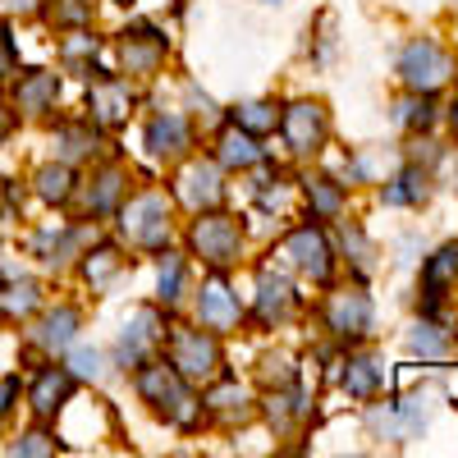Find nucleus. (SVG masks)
<instances>
[{
	"instance_id": "f257e3e1",
	"label": "nucleus",
	"mask_w": 458,
	"mask_h": 458,
	"mask_svg": "<svg viewBox=\"0 0 458 458\" xmlns=\"http://www.w3.org/2000/svg\"><path fill=\"white\" fill-rule=\"evenodd\" d=\"M138 376H133V386H138V394L151 403V412L157 417H165L170 427H179V431H193V427H202V417H207V408H202V399L193 394V386L165 362V358H147L142 367H133Z\"/></svg>"
},
{
	"instance_id": "f03ea898",
	"label": "nucleus",
	"mask_w": 458,
	"mask_h": 458,
	"mask_svg": "<svg viewBox=\"0 0 458 458\" xmlns=\"http://www.w3.org/2000/svg\"><path fill=\"white\" fill-rule=\"evenodd\" d=\"M165 362L188 380V386H211L216 376H225V353L216 330H193V326H174L161 339Z\"/></svg>"
},
{
	"instance_id": "7ed1b4c3",
	"label": "nucleus",
	"mask_w": 458,
	"mask_h": 458,
	"mask_svg": "<svg viewBox=\"0 0 458 458\" xmlns=\"http://www.w3.org/2000/svg\"><path fill=\"white\" fill-rule=\"evenodd\" d=\"M188 248L207 266V271H229L243 257V225L234 216L216 211H198V220L188 225Z\"/></svg>"
},
{
	"instance_id": "20e7f679",
	"label": "nucleus",
	"mask_w": 458,
	"mask_h": 458,
	"mask_svg": "<svg viewBox=\"0 0 458 458\" xmlns=\"http://www.w3.org/2000/svg\"><path fill=\"white\" fill-rule=\"evenodd\" d=\"M120 216V239L147 252H161L170 243V202L161 193H138L129 202L114 207Z\"/></svg>"
},
{
	"instance_id": "39448f33",
	"label": "nucleus",
	"mask_w": 458,
	"mask_h": 458,
	"mask_svg": "<svg viewBox=\"0 0 458 458\" xmlns=\"http://www.w3.org/2000/svg\"><path fill=\"white\" fill-rule=\"evenodd\" d=\"M399 79L408 92H440L454 79V55L436 37H417V42L399 51Z\"/></svg>"
},
{
	"instance_id": "423d86ee",
	"label": "nucleus",
	"mask_w": 458,
	"mask_h": 458,
	"mask_svg": "<svg viewBox=\"0 0 458 458\" xmlns=\"http://www.w3.org/2000/svg\"><path fill=\"white\" fill-rule=\"evenodd\" d=\"M280 257L293 266V271H302L308 280H317V284H330V276H335V248H330V239H326L321 225H298V229H289L284 243H280Z\"/></svg>"
},
{
	"instance_id": "0eeeda50",
	"label": "nucleus",
	"mask_w": 458,
	"mask_h": 458,
	"mask_svg": "<svg viewBox=\"0 0 458 458\" xmlns=\"http://www.w3.org/2000/svg\"><path fill=\"white\" fill-rule=\"evenodd\" d=\"M280 133H284V147L293 157H317L330 138V114L321 101H293V106H280Z\"/></svg>"
},
{
	"instance_id": "6e6552de",
	"label": "nucleus",
	"mask_w": 458,
	"mask_h": 458,
	"mask_svg": "<svg viewBox=\"0 0 458 458\" xmlns=\"http://www.w3.org/2000/svg\"><path fill=\"white\" fill-rule=\"evenodd\" d=\"M376 326V308L362 289H335L326 298V330L344 344H362Z\"/></svg>"
},
{
	"instance_id": "1a4fd4ad",
	"label": "nucleus",
	"mask_w": 458,
	"mask_h": 458,
	"mask_svg": "<svg viewBox=\"0 0 458 458\" xmlns=\"http://www.w3.org/2000/svg\"><path fill=\"white\" fill-rule=\"evenodd\" d=\"M170 55V37L151 23H133L120 32V64L129 79H151Z\"/></svg>"
},
{
	"instance_id": "9d476101",
	"label": "nucleus",
	"mask_w": 458,
	"mask_h": 458,
	"mask_svg": "<svg viewBox=\"0 0 458 458\" xmlns=\"http://www.w3.org/2000/svg\"><path fill=\"white\" fill-rule=\"evenodd\" d=\"M133 88L129 79H120V73H92V88H88V120L97 129H120L129 114H133Z\"/></svg>"
},
{
	"instance_id": "9b49d317",
	"label": "nucleus",
	"mask_w": 458,
	"mask_h": 458,
	"mask_svg": "<svg viewBox=\"0 0 458 458\" xmlns=\"http://www.w3.org/2000/svg\"><path fill=\"white\" fill-rule=\"evenodd\" d=\"M174 198L188 207V211H216L225 202V170L216 161H188L179 174H174Z\"/></svg>"
},
{
	"instance_id": "f8f14e48",
	"label": "nucleus",
	"mask_w": 458,
	"mask_h": 458,
	"mask_svg": "<svg viewBox=\"0 0 458 458\" xmlns=\"http://www.w3.org/2000/svg\"><path fill=\"white\" fill-rule=\"evenodd\" d=\"M161 339H165V317L157 308H138L120 335V344H114V362H120L124 371L129 367H142L151 353L161 349Z\"/></svg>"
},
{
	"instance_id": "ddd939ff",
	"label": "nucleus",
	"mask_w": 458,
	"mask_h": 458,
	"mask_svg": "<svg viewBox=\"0 0 458 458\" xmlns=\"http://www.w3.org/2000/svg\"><path fill=\"white\" fill-rule=\"evenodd\" d=\"M198 321H202L207 330H216V335L234 330V326L243 321V302H239L234 289H229L225 271H211V276H207V284H202V293H198Z\"/></svg>"
},
{
	"instance_id": "4468645a",
	"label": "nucleus",
	"mask_w": 458,
	"mask_h": 458,
	"mask_svg": "<svg viewBox=\"0 0 458 458\" xmlns=\"http://www.w3.org/2000/svg\"><path fill=\"white\" fill-rule=\"evenodd\" d=\"M79 326H83L79 308L60 302V308L37 312V321H32V330H28V344H32V349H42L47 358H55V353H64L69 344L79 339Z\"/></svg>"
},
{
	"instance_id": "2eb2a0df",
	"label": "nucleus",
	"mask_w": 458,
	"mask_h": 458,
	"mask_svg": "<svg viewBox=\"0 0 458 458\" xmlns=\"http://www.w3.org/2000/svg\"><path fill=\"white\" fill-rule=\"evenodd\" d=\"M73 390H79V380L69 376V367H42L32 376V390H28V408L37 422H51V417L73 399Z\"/></svg>"
},
{
	"instance_id": "dca6fc26",
	"label": "nucleus",
	"mask_w": 458,
	"mask_h": 458,
	"mask_svg": "<svg viewBox=\"0 0 458 458\" xmlns=\"http://www.w3.org/2000/svg\"><path fill=\"white\" fill-rule=\"evenodd\" d=\"M458 284V243H445V248H436L431 257H427V266H422V312L427 317H436L440 312V302H445V293Z\"/></svg>"
},
{
	"instance_id": "f3484780",
	"label": "nucleus",
	"mask_w": 458,
	"mask_h": 458,
	"mask_svg": "<svg viewBox=\"0 0 458 458\" xmlns=\"http://www.w3.org/2000/svg\"><path fill=\"white\" fill-rule=\"evenodd\" d=\"M83 243H88V225H47L32 234V257L51 266V271H60L69 257H79Z\"/></svg>"
},
{
	"instance_id": "a211bd4d",
	"label": "nucleus",
	"mask_w": 458,
	"mask_h": 458,
	"mask_svg": "<svg viewBox=\"0 0 458 458\" xmlns=\"http://www.w3.org/2000/svg\"><path fill=\"white\" fill-rule=\"evenodd\" d=\"M147 151L157 161H183L193 151V129H188L183 114H157L147 124Z\"/></svg>"
},
{
	"instance_id": "6ab92c4d",
	"label": "nucleus",
	"mask_w": 458,
	"mask_h": 458,
	"mask_svg": "<svg viewBox=\"0 0 458 458\" xmlns=\"http://www.w3.org/2000/svg\"><path fill=\"white\" fill-rule=\"evenodd\" d=\"M289 308H293V284L276 271V266H261L257 271V321L261 326H276V321H284L289 317Z\"/></svg>"
},
{
	"instance_id": "aec40b11",
	"label": "nucleus",
	"mask_w": 458,
	"mask_h": 458,
	"mask_svg": "<svg viewBox=\"0 0 458 458\" xmlns=\"http://www.w3.org/2000/svg\"><path fill=\"white\" fill-rule=\"evenodd\" d=\"M339 386H344V394H353V399H376L380 390H390V371L371 353H353L349 362H344V371H339Z\"/></svg>"
},
{
	"instance_id": "412c9836",
	"label": "nucleus",
	"mask_w": 458,
	"mask_h": 458,
	"mask_svg": "<svg viewBox=\"0 0 458 458\" xmlns=\"http://www.w3.org/2000/svg\"><path fill=\"white\" fill-rule=\"evenodd\" d=\"M55 97H60V79L51 69H28L14 79V110L19 114H47V110H55Z\"/></svg>"
},
{
	"instance_id": "4be33fe9",
	"label": "nucleus",
	"mask_w": 458,
	"mask_h": 458,
	"mask_svg": "<svg viewBox=\"0 0 458 458\" xmlns=\"http://www.w3.org/2000/svg\"><path fill=\"white\" fill-rule=\"evenodd\" d=\"M261 161H266V151H261V142H257L248 129L229 124V129L216 133V165H220V170H252V165H261Z\"/></svg>"
},
{
	"instance_id": "5701e85b",
	"label": "nucleus",
	"mask_w": 458,
	"mask_h": 458,
	"mask_svg": "<svg viewBox=\"0 0 458 458\" xmlns=\"http://www.w3.org/2000/svg\"><path fill=\"white\" fill-rule=\"evenodd\" d=\"M202 408L211 412V417H229V422H243V417H252V399H248V390L239 386V380H229V376H216L211 386H207V394H202Z\"/></svg>"
},
{
	"instance_id": "b1692460",
	"label": "nucleus",
	"mask_w": 458,
	"mask_h": 458,
	"mask_svg": "<svg viewBox=\"0 0 458 458\" xmlns=\"http://www.w3.org/2000/svg\"><path fill=\"white\" fill-rule=\"evenodd\" d=\"M42 312V284L28 280V276H10L0 284V317L5 321H28Z\"/></svg>"
},
{
	"instance_id": "393cba45",
	"label": "nucleus",
	"mask_w": 458,
	"mask_h": 458,
	"mask_svg": "<svg viewBox=\"0 0 458 458\" xmlns=\"http://www.w3.org/2000/svg\"><path fill=\"white\" fill-rule=\"evenodd\" d=\"M380 198H386V207H422V202L431 198V174L417 165V161H408V165L386 183V193H380Z\"/></svg>"
},
{
	"instance_id": "a878e982",
	"label": "nucleus",
	"mask_w": 458,
	"mask_h": 458,
	"mask_svg": "<svg viewBox=\"0 0 458 458\" xmlns=\"http://www.w3.org/2000/svg\"><path fill=\"white\" fill-rule=\"evenodd\" d=\"M73 188H79V174H73L69 161H51V165H42L32 174V193L42 198L47 207H64L73 198Z\"/></svg>"
},
{
	"instance_id": "bb28decb",
	"label": "nucleus",
	"mask_w": 458,
	"mask_h": 458,
	"mask_svg": "<svg viewBox=\"0 0 458 458\" xmlns=\"http://www.w3.org/2000/svg\"><path fill=\"white\" fill-rule=\"evenodd\" d=\"M124 183H129V174L120 170V165H106V170H97L92 174V188H88V220L92 216H110L114 207L124 202Z\"/></svg>"
},
{
	"instance_id": "cd10ccee",
	"label": "nucleus",
	"mask_w": 458,
	"mask_h": 458,
	"mask_svg": "<svg viewBox=\"0 0 458 458\" xmlns=\"http://www.w3.org/2000/svg\"><path fill=\"white\" fill-rule=\"evenodd\" d=\"M302 193H308V202H312V216H321V220H339L344 216V183H335L330 174L302 179Z\"/></svg>"
},
{
	"instance_id": "c85d7f7f",
	"label": "nucleus",
	"mask_w": 458,
	"mask_h": 458,
	"mask_svg": "<svg viewBox=\"0 0 458 458\" xmlns=\"http://www.w3.org/2000/svg\"><path fill=\"white\" fill-rule=\"evenodd\" d=\"M394 120L408 129V133H427L436 124V92H408L399 106H394Z\"/></svg>"
},
{
	"instance_id": "c756f323",
	"label": "nucleus",
	"mask_w": 458,
	"mask_h": 458,
	"mask_svg": "<svg viewBox=\"0 0 458 458\" xmlns=\"http://www.w3.org/2000/svg\"><path fill=\"white\" fill-rule=\"evenodd\" d=\"M55 147H60V161H88L92 151H97V129L92 124H64L55 133Z\"/></svg>"
},
{
	"instance_id": "7c9ffc66",
	"label": "nucleus",
	"mask_w": 458,
	"mask_h": 458,
	"mask_svg": "<svg viewBox=\"0 0 458 458\" xmlns=\"http://www.w3.org/2000/svg\"><path fill=\"white\" fill-rule=\"evenodd\" d=\"M183 276H188V266L179 252L161 248V276H157V298L165 302V308H174V302L183 298Z\"/></svg>"
},
{
	"instance_id": "2f4dec72",
	"label": "nucleus",
	"mask_w": 458,
	"mask_h": 458,
	"mask_svg": "<svg viewBox=\"0 0 458 458\" xmlns=\"http://www.w3.org/2000/svg\"><path fill=\"white\" fill-rule=\"evenodd\" d=\"M234 124H239V129H248L252 138L276 133V129H280V106H276V101H248V106H239V110H234Z\"/></svg>"
},
{
	"instance_id": "473e14b6",
	"label": "nucleus",
	"mask_w": 458,
	"mask_h": 458,
	"mask_svg": "<svg viewBox=\"0 0 458 458\" xmlns=\"http://www.w3.org/2000/svg\"><path fill=\"white\" fill-rule=\"evenodd\" d=\"M120 271H124V257L114 252L110 243H101V248H97V252H88V261H83V276H88V284H92V289H106Z\"/></svg>"
},
{
	"instance_id": "72a5a7b5",
	"label": "nucleus",
	"mask_w": 458,
	"mask_h": 458,
	"mask_svg": "<svg viewBox=\"0 0 458 458\" xmlns=\"http://www.w3.org/2000/svg\"><path fill=\"white\" fill-rule=\"evenodd\" d=\"M101 51V42H97V37L88 32V28H73V37H69V42H64V64L69 69H83L88 73V79H92V73H97V64H92V55Z\"/></svg>"
},
{
	"instance_id": "f704fd0d",
	"label": "nucleus",
	"mask_w": 458,
	"mask_h": 458,
	"mask_svg": "<svg viewBox=\"0 0 458 458\" xmlns=\"http://www.w3.org/2000/svg\"><path fill=\"white\" fill-rule=\"evenodd\" d=\"M339 243H344V252H349V261H353L358 276H371V271H376V248H371V239L362 234L358 225H344V229H339Z\"/></svg>"
},
{
	"instance_id": "c9c22d12",
	"label": "nucleus",
	"mask_w": 458,
	"mask_h": 458,
	"mask_svg": "<svg viewBox=\"0 0 458 458\" xmlns=\"http://www.w3.org/2000/svg\"><path fill=\"white\" fill-rule=\"evenodd\" d=\"M42 14L55 28H92V0H51L42 5Z\"/></svg>"
},
{
	"instance_id": "e433bc0d",
	"label": "nucleus",
	"mask_w": 458,
	"mask_h": 458,
	"mask_svg": "<svg viewBox=\"0 0 458 458\" xmlns=\"http://www.w3.org/2000/svg\"><path fill=\"white\" fill-rule=\"evenodd\" d=\"M408 353H412V358H445V353H449V339H445L431 321H422V326L408 335Z\"/></svg>"
},
{
	"instance_id": "4c0bfd02",
	"label": "nucleus",
	"mask_w": 458,
	"mask_h": 458,
	"mask_svg": "<svg viewBox=\"0 0 458 458\" xmlns=\"http://www.w3.org/2000/svg\"><path fill=\"white\" fill-rule=\"evenodd\" d=\"M60 445H55V436H47V431H28V436H19L14 445H10V454L14 458H51Z\"/></svg>"
},
{
	"instance_id": "58836bf2",
	"label": "nucleus",
	"mask_w": 458,
	"mask_h": 458,
	"mask_svg": "<svg viewBox=\"0 0 458 458\" xmlns=\"http://www.w3.org/2000/svg\"><path fill=\"white\" fill-rule=\"evenodd\" d=\"M64 367H69L73 380H101V353L97 349H73Z\"/></svg>"
},
{
	"instance_id": "ea45409f",
	"label": "nucleus",
	"mask_w": 458,
	"mask_h": 458,
	"mask_svg": "<svg viewBox=\"0 0 458 458\" xmlns=\"http://www.w3.org/2000/svg\"><path fill=\"white\" fill-rule=\"evenodd\" d=\"M14 69H19V47H14L10 28L0 23V83H10V79H14Z\"/></svg>"
},
{
	"instance_id": "a19ab883",
	"label": "nucleus",
	"mask_w": 458,
	"mask_h": 458,
	"mask_svg": "<svg viewBox=\"0 0 458 458\" xmlns=\"http://www.w3.org/2000/svg\"><path fill=\"white\" fill-rule=\"evenodd\" d=\"M14 403H19V376H0V427L10 422Z\"/></svg>"
},
{
	"instance_id": "79ce46f5",
	"label": "nucleus",
	"mask_w": 458,
	"mask_h": 458,
	"mask_svg": "<svg viewBox=\"0 0 458 458\" xmlns=\"http://www.w3.org/2000/svg\"><path fill=\"white\" fill-rule=\"evenodd\" d=\"M47 0H0V19H32L42 14Z\"/></svg>"
},
{
	"instance_id": "37998d69",
	"label": "nucleus",
	"mask_w": 458,
	"mask_h": 458,
	"mask_svg": "<svg viewBox=\"0 0 458 458\" xmlns=\"http://www.w3.org/2000/svg\"><path fill=\"white\" fill-rule=\"evenodd\" d=\"M0 207H5V216H14L23 207V193L14 188V179H0Z\"/></svg>"
},
{
	"instance_id": "c03bdc74",
	"label": "nucleus",
	"mask_w": 458,
	"mask_h": 458,
	"mask_svg": "<svg viewBox=\"0 0 458 458\" xmlns=\"http://www.w3.org/2000/svg\"><path fill=\"white\" fill-rule=\"evenodd\" d=\"M10 133H14V110H5V106H0V147L10 142Z\"/></svg>"
},
{
	"instance_id": "a18cd8bd",
	"label": "nucleus",
	"mask_w": 458,
	"mask_h": 458,
	"mask_svg": "<svg viewBox=\"0 0 458 458\" xmlns=\"http://www.w3.org/2000/svg\"><path fill=\"white\" fill-rule=\"evenodd\" d=\"M449 124H454V133H458V97L449 101Z\"/></svg>"
},
{
	"instance_id": "49530a36",
	"label": "nucleus",
	"mask_w": 458,
	"mask_h": 458,
	"mask_svg": "<svg viewBox=\"0 0 458 458\" xmlns=\"http://www.w3.org/2000/svg\"><path fill=\"white\" fill-rule=\"evenodd\" d=\"M114 5H129V0H114Z\"/></svg>"
}]
</instances>
